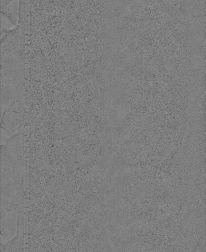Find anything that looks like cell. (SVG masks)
I'll return each mask as SVG.
<instances>
[{
	"mask_svg": "<svg viewBox=\"0 0 206 252\" xmlns=\"http://www.w3.org/2000/svg\"><path fill=\"white\" fill-rule=\"evenodd\" d=\"M13 0H1V7H3Z\"/></svg>",
	"mask_w": 206,
	"mask_h": 252,
	"instance_id": "7a4b0ae2",
	"label": "cell"
},
{
	"mask_svg": "<svg viewBox=\"0 0 206 252\" xmlns=\"http://www.w3.org/2000/svg\"><path fill=\"white\" fill-rule=\"evenodd\" d=\"M25 26L19 24L1 39V122L15 103L24 98Z\"/></svg>",
	"mask_w": 206,
	"mask_h": 252,
	"instance_id": "6da1fadb",
	"label": "cell"
}]
</instances>
